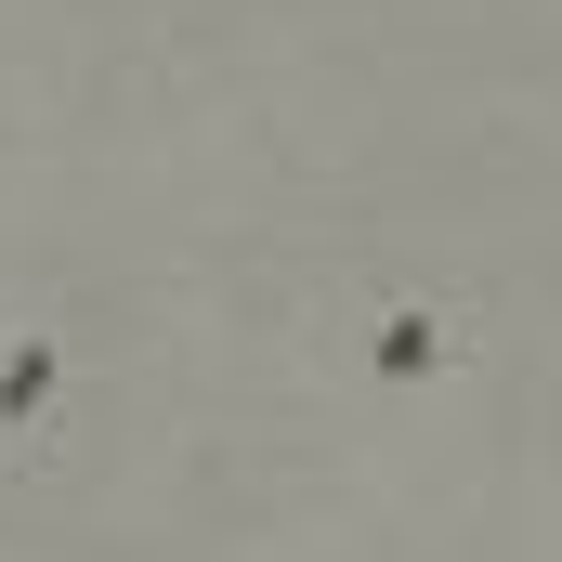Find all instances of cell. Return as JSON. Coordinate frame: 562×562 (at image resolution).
<instances>
[{"instance_id":"1","label":"cell","mask_w":562,"mask_h":562,"mask_svg":"<svg viewBox=\"0 0 562 562\" xmlns=\"http://www.w3.org/2000/svg\"><path fill=\"white\" fill-rule=\"evenodd\" d=\"M471 353H484V288H458V276H393L353 314V380L367 393H431Z\"/></svg>"},{"instance_id":"2","label":"cell","mask_w":562,"mask_h":562,"mask_svg":"<svg viewBox=\"0 0 562 562\" xmlns=\"http://www.w3.org/2000/svg\"><path fill=\"white\" fill-rule=\"evenodd\" d=\"M66 431H79V340L53 301H26V314H0V484L53 471Z\"/></svg>"}]
</instances>
